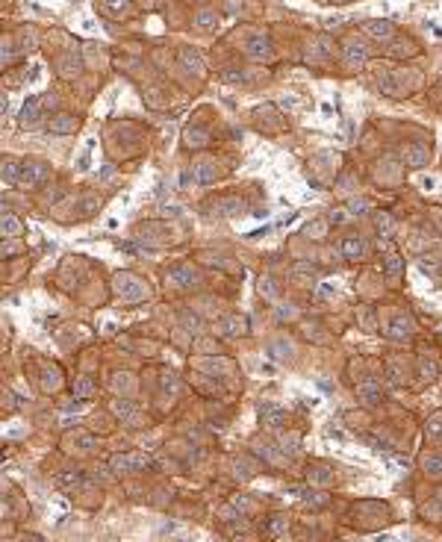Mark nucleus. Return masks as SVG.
Listing matches in <instances>:
<instances>
[{
	"label": "nucleus",
	"instance_id": "f3484780",
	"mask_svg": "<svg viewBox=\"0 0 442 542\" xmlns=\"http://www.w3.org/2000/svg\"><path fill=\"white\" fill-rule=\"evenodd\" d=\"M245 54L256 63H263V59H272V42H268V35L263 33H254L248 42H245Z\"/></svg>",
	"mask_w": 442,
	"mask_h": 542
},
{
	"label": "nucleus",
	"instance_id": "58836bf2",
	"mask_svg": "<svg viewBox=\"0 0 442 542\" xmlns=\"http://www.w3.org/2000/svg\"><path fill=\"white\" fill-rule=\"evenodd\" d=\"M24 236V224L18 221V215L6 213L3 215V239H21Z\"/></svg>",
	"mask_w": 442,
	"mask_h": 542
},
{
	"label": "nucleus",
	"instance_id": "8fccbe9b",
	"mask_svg": "<svg viewBox=\"0 0 442 542\" xmlns=\"http://www.w3.org/2000/svg\"><path fill=\"white\" fill-rule=\"evenodd\" d=\"M345 209H348V215H366L372 209V204H368V198H351Z\"/></svg>",
	"mask_w": 442,
	"mask_h": 542
},
{
	"label": "nucleus",
	"instance_id": "412c9836",
	"mask_svg": "<svg viewBox=\"0 0 442 542\" xmlns=\"http://www.w3.org/2000/svg\"><path fill=\"white\" fill-rule=\"evenodd\" d=\"M354 392H357V401L363 406H375V404L384 401V389H380L377 380H363V384H357Z\"/></svg>",
	"mask_w": 442,
	"mask_h": 542
},
{
	"label": "nucleus",
	"instance_id": "39448f33",
	"mask_svg": "<svg viewBox=\"0 0 442 542\" xmlns=\"http://www.w3.org/2000/svg\"><path fill=\"white\" fill-rule=\"evenodd\" d=\"M384 334H386V339H392V342H410L413 336H416V322H413V315H407V313H395L386 322V327H384Z\"/></svg>",
	"mask_w": 442,
	"mask_h": 542
},
{
	"label": "nucleus",
	"instance_id": "864d4df0",
	"mask_svg": "<svg viewBox=\"0 0 442 542\" xmlns=\"http://www.w3.org/2000/svg\"><path fill=\"white\" fill-rule=\"evenodd\" d=\"M260 295H265L268 301H275V298H277V286H275V280H272V277H263V280H260Z\"/></svg>",
	"mask_w": 442,
	"mask_h": 542
},
{
	"label": "nucleus",
	"instance_id": "b1692460",
	"mask_svg": "<svg viewBox=\"0 0 442 542\" xmlns=\"http://www.w3.org/2000/svg\"><path fill=\"white\" fill-rule=\"evenodd\" d=\"M422 475L431 480H442V451H427L422 457Z\"/></svg>",
	"mask_w": 442,
	"mask_h": 542
},
{
	"label": "nucleus",
	"instance_id": "09e8293b",
	"mask_svg": "<svg viewBox=\"0 0 442 542\" xmlns=\"http://www.w3.org/2000/svg\"><path fill=\"white\" fill-rule=\"evenodd\" d=\"M104 9L109 12V15H127L130 12V0H104Z\"/></svg>",
	"mask_w": 442,
	"mask_h": 542
},
{
	"label": "nucleus",
	"instance_id": "a18cd8bd",
	"mask_svg": "<svg viewBox=\"0 0 442 542\" xmlns=\"http://www.w3.org/2000/svg\"><path fill=\"white\" fill-rule=\"evenodd\" d=\"M301 498H304V504H310L313 510H322V507H327V495L325 492H313V489H301Z\"/></svg>",
	"mask_w": 442,
	"mask_h": 542
},
{
	"label": "nucleus",
	"instance_id": "9b49d317",
	"mask_svg": "<svg viewBox=\"0 0 442 542\" xmlns=\"http://www.w3.org/2000/svg\"><path fill=\"white\" fill-rule=\"evenodd\" d=\"M339 254L345 256L348 263H357V260H366L368 256V245H366V239L360 236V233H348L339 245Z\"/></svg>",
	"mask_w": 442,
	"mask_h": 542
},
{
	"label": "nucleus",
	"instance_id": "c85d7f7f",
	"mask_svg": "<svg viewBox=\"0 0 442 542\" xmlns=\"http://www.w3.org/2000/svg\"><path fill=\"white\" fill-rule=\"evenodd\" d=\"M215 177H218V163L215 159H201L198 165H195V180L198 183H215Z\"/></svg>",
	"mask_w": 442,
	"mask_h": 542
},
{
	"label": "nucleus",
	"instance_id": "aec40b11",
	"mask_svg": "<svg viewBox=\"0 0 442 542\" xmlns=\"http://www.w3.org/2000/svg\"><path fill=\"white\" fill-rule=\"evenodd\" d=\"M77 127H80V118L68 115V113L51 115V121H47V130H51L54 136H71V133H77Z\"/></svg>",
	"mask_w": 442,
	"mask_h": 542
},
{
	"label": "nucleus",
	"instance_id": "f257e3e1",
	"mask_svg": "<svg viewBox=\"0 0 442 542\" xmlns=\"http://www.w3.org/2000/svg\"><path fill=\"white\" fill-rule=\"evenodd\" d=\"M113 292H115V298H121L124 304H139L151 295L145 277H139L136 271H118L113 277Z\"/></svg>",
	"mask_w": 442,
	"mask_h": 542
},
{
	"label": "nucleus",
	"instance_id": "79ce46f5",
	"mask_svg": "<svg viewBox=\"0 0 442 542\" xmlns=\"http://www.w3.org/2000/svg\"><path fill=\"white\" fill-rule=\"evenodd\" d=\"M268 354L277 356V360H286V356L295 354V345L289 339H275V342H268Z\"/></svg>",
	"mask_w": 442,
	"mask_h": 542
},
{
	"label": "nucleus",
	"instance_id": "7c9ffc66",
	"mask_svg": "<svg viewBox=\"0 0 442 542\" xmlns=\"http://www.w3.org/2000/svg\"><path fill=\"white\" fill-rule=\"evenodd\" d=\"M59 386H63V372H59L56 366H44V372H42V392H56Z\"/></svg>",
	"mask_w": 442,
	"mask_h": 542
},
{
	"label": "nucleus",
	"instance_id": "bf43d9fd",
	"mask_svg": "<svg viewBox=\"0 0 442 542\" xmlns=\"http://www.w3.org/2000/svg\"><path fill=\"white\" fill-rule=\"evenodd\" d=\"M97 448V439L95 436H83L80 439V451H95Z\"/></svg>",
	"mask_w": 442,
	"mask_h": 542
},
{
	"label": "nucleus",
	"instance_id": "e433bc0d",
	"mask_svg": "<svg viewBox=\"0 0 442 542\" xmlns=\"http://www.w3.org/2000/svg\"><path fill=\"white\" fill-rule=\"evenodd\" d=\"M95 395V380L89 375H80V377H74V398L77 401H85V398H92Z\"/></svg>",
	"mask_w": 442,
	"mask_h": 542
},
{
	"label": "nucleus",
	"instance_id": "6e6d98bb",
	"mask_svg": "<svg viewBox=\"0 0 442 542\" xmlns=\"http://www.w3.org/2000/svg\"><path fill=\"white\" fill-rule=\"evenodd\" d=\"M422 516H436V522L442 519V501H431L427 507L422 510Z\"/></svg>",
	"mask_w": 442,
	"mask_h": 542
},
{
	"label": "nucleus",
	"instance_id": "052dcab7",
	"mask_svg": "<svg viewBox=\"0 0 442 542\" xmlns=\"http://www.w3.org/2000/svg\"><path fill=\"white\" fill-rule=\"evenodd\" d=\"M345 213V209H334V213H330V224H342V221H345L348 215H342Z\"/></svg>",
	"mask_w": 442,
	"mask_h": 542
},
{
	"label": "nucleus",
	"instance_id": "f704fd0d",
	"mask_svg": "<svg viewBox=\"0 0 442 542\" xmlns=\"http://www.w3.org/2000/svg\"><path fill=\"white\" fill-rule=\"evenodd\" d=\"M80 59L77 56H74V54H65L63 59H59V63H56V71H59V77H65V80H71V77H77V74H80Z\"/></svg>",
	"mask_w": 442,
	"mask_h": 542
},
{
	"label": "nucleus",
	"instance_id": "20e7f679",
	"mask_svg": "<svg viewBox=\"0 0 442 542\" xmlns=\"http://www.w3.org/2000/svg\"><path fill=\"white\" fill-rule=\"evenodd\" d=\"M171 236H174V230L168 224H156V221H147V224H139L136 227V239L145 242L147 248H159V245H168Z\"/></svg>",
	"mask_w": 442,
	"mask_h": 542
},
{
	"label": "nucleus",
	"instance_id": "473e14b6",
	"mask_svg": "<svg viewBox=\"0 0 442 542\" xmlns=\"http://www.w3.org/2000/svg\"><path fill=\"white\" fill-rule=\"evenodd\" d=\"M384 372H386V384L389 386H404V380H407V372H404V366L398 363V360H386V366H384Z\"/></svg>",
	"mask_w": 442,
	"mask_h": 542
},
{
	"label": "nucleus",
	"instance_id": "338daca9",
	"mask_svg": "<svg viewBox=\"0 0 442 542\" xmlns=\"http://www.w3.org/2000/svg\"><path fill=\"white\" fill-rule=\"evenodd\" d=\"M195 3H201V0H195Z\"/></svg>",
	"mask_w": 442,
	"mask_h": 542
},
{
	"label": "nucleus",
	"instance_id": "a878e982",
	"mask_svg": "<svg viewBox=\"0 0 442 542\" xmlns=\"http://www.w3.org/2000/svg\"><path fill=\"white\" fill-rule=\"evenodd\" d=\"M306 480L318 484V486H330L334 484V472H330L325 463H313V466H306Z\"/></svg>",
	"mask_w": 442,
	"mask_h": 542
},
{
	"label": "nucleus",
	"instance_id": "ea45409f",
	"mask_svg": "<svg viewBox=\"0 0 442 542\" xmlns=\"http://www.w3.org/2000/svg\"><path fill=\"white\" fill-rule=\"evenodd\" d=\"M192 24H195L198 30H213V27H218V15H215L213 9H201V12H195Z\"/></svg>",
	"mask_w": 442,
	"mask_h": 542
},
{
	"label": "nucleus",
	"instance_id": "393cba45",
	"mask_svg": "<svg viewBox=\"0 0 442 542\" xmlns=\"http://www.w3.org/2000/svg\"><path fill=\"white\" fill-rule=\"evenodd\" d=\"M183 142H186L189 151H204V147L210 145V133H206L204 127H189L186 133H183Z\"/></svg>",
	"mask_w": 442,
	"mask_h": 542
},
{
	"label": "nucleus",
	"instance_id": "37998d69",
	"mask_svg": "<svg viewBox=\"0 0 442 542\" xmlns=\"http://www.w3.org/2000/svg\"><path fill=\"white\" fill-rule=\"evenodd\" d=\"M254 448H256V454H260V457H263V460H268V463H272V466H284V463L289 460V457H286V454H284V451H280V454H277V451H275L272 445H265V442H263V445H254Z\"/></svg>",
	"mask_w": 442,
	"mask_h": 542
},
{
	"label": "nucleus",
	"instance_id": "6ab92c4d",
	"mask_svg": "<svg viewBox=\"0 0 442 542\" xmlns=\"http://www.w3.org/2000/svg\"><path fill=\"white\" fill-rule=\"evenodd\" d=\"M44 109H47V97H30L21 109V127H33L39 118H44Z\"/></svg>",
	"mask_w": 442,
	"mask_h": 542
},
{
	"label": "nucleus",
	"instance_id": "f03ea898",
	"mask_svg": "<svg viewBox=\"0 0 442 542\" xmlns=\"http://www.w3.org/2000/svg\"><path fill=\"white\" fill-rule=\"evenodd\" d=\"M377 85L389 97H407L419 85V77L410 71H377Z\"/></svg>",
	"mask_w": 442,
	"mask_h": 542
},
{
	"label": "nucleus",
	"instance_id": "13d9d810",
	"mask_svg": "<svg viewBox=\"0 0 442 542\" xmlns=\"http://www.w3.org/2000/svg\"><path fill=\"white\" fill-rule=\"evenodd\" d=\"M233 507H236L239 513H248V510L254 507V504H251L248 498H233Z\"/></svg>",
	"mask_w": 442,
	"mask_h": 542
},
{
	"label": "nucleus",
	"instance_id": "bb28decb",
	"mask_svg": "<svg viewBox=\"0 0 442 542\" xmlns=\"http://www.w3.org/2000/svg\"><path fill=\"white\" fill-rule=\"evenodd\" d=\"M113 413H115V418H121V422H136V418H139V406L133 404L130 398H115L113 401Z\"/></svg>",
	"mask_w": 442,
	"mask_h": 542
},
{
	"label": "nucleus",
	"instance_id": "9d476101",
	"mask_svg": "<svg viewBox=\"0 0 442 542\" xmlns=\"http://www.w3.org/2000/svg\"><path fill=\"white\" fill-rule=\"evenodd\" d=\"M47 177H51V165L42 163V159H30V163H24V168H21L24 186H42Z\"/></svg>",
	"mask_w": 442,
	"mask_h": 542
},
{
	"label": "nucleus",
	"instance_id": "ddd939ff",
	"mask_svg": "<svg viewBox=\"0 0 442 542\" xmlns=\"http://www.w3.org/2000/svg\"><path fill=\"white\" fill-rule=\"evenodd\" d=\"M256 413H260V422L268 430H280V427H284V422H286V410L280 404H275V401H263Z\"/></svg>",
	"mask_w": 442,
	"mask_h": 542
},
{
	"label": "nucleus",
	"instance_id": "f8f14e48",
	"mask_svg": "<svg viewBox=\"0 0 442 542\" xmlns=\"http://www.w3.org/2000/svg\"><path fill=\"white\" fill-rule=\"evenodd\" d=\"M416 372H419V377L425 380V384H434V380L442 377V363H439V356L436 354H419V360H416Z\"/></svg>",
	"mask_w": 442,
	"mask_h": 542
},
{
	"label": "nucleus",
	"instance_id": "4468645a",
	"mask_svg": "<svg viewBox=\"0 0 442 542\" xmlns=\"http://www.w3.org/2000/svg\"><path fill=\"white\" fill-rule=\"evenodd\" d=\"M380 268H384V277H386L389 286H398V280L404 277V256L398 251H386Z\"/></svg>",
	"mask_w": 442,
	"mask_h": 542
},
{
	"label": "nucleus",
	"instance_id": "dca6fc26",
	"mask_svg": "<svg viewBox=\"0 0 442 542\" xmlns=\"http://www.w3.org/2000/svg\"><path fill=\"white\" fill-rule=\"evenodd\" d=\"M419 42H413V39H407V35H395V39H392L389 44H386V54L389 56H395V59H413V56H419Z\"/></svg>",
	"mask_w": 442,
	"mask_h": 542
},
{
	"label": "nucleus",
	"instance_id": "7ed1b4c3",
	"mask_svg": "<svg viewBox=\"0 0 442 542\" xmlns=\"http://www.w3.org/2000/svg\"><path fill=\"white\" fill-rule=\"evenodd\" d=\"M201 283V274L195 271L192 265H171L165 271V286L171 289H180V292H189Z\"/></svg>",
	"mask_w": 442,
	"mask_h": 542
},
{
	"label": "nucleus",
	"instance_id": "72a5a7b5",
	"mask_svg": "<svg viewBox=\"0 0 442 542\" xmlns=\"http://www.w3.org/2000/svg\"><path fill=\"white\" fill-rule=\"evenodd\" d=\"M109 386H113L115 395H130V392L136 389V380H133L130 372H118L113 380H109Z\"/></svg>",
	"mask_w": 442,
	"mask_h": 542
},
{
	"label": "nucleus",
	"instance_id": "1a4fd4ad",
	"mask_svg": "<svg viewBox=\"0 0 442 542\" xmlns=\"http://www.w3.org/2000/svg\"><path fill=\"white\" fill-rule=\"evenodd\" d=\"M363 35H368L372 42L389 44L398 35V30H395V24H392V21H363Z\"/></svg>",
	"mask_w": 442,
	"mask_h": 542
},
{
	"label": "nucleus",
	"instance_id": "a19ab883",
	"mask_svg": "<svg viewBox=\"0 0 442 542\" xmlns=\"http://www.w3.org/2000/svg\"><path fill=\"white\" fill-rule=\"evenodd\" d=\"M327 230H330V218H316V221H310V224H306V236L310 239H316V242H322L325 236H327Z\"/></svg>",
	"mask_w": 442,
	"mask_h": 542
},
{
	"label": "nucleus",
	"instance_id": "6e6552de",
	"mask_svg": "<svg viewBox=\"0 0 442 542\" xmlns=\"http://www.w3.org/2000/svg\"><path fill=\"white\" fill-rule=\"evenodd\" d=\"M147 460L145 454H115L113 460H109V472H115V475H130V472H142L147 469Z\"/></svg>",
	"mask_w": 442,
	"mask_h": 542
},
{
	"label": "nucleus",
	"instance_id": "c9c22d12",
	"mask_svg": "<svg viewBox=\"0 0 442 542\" xmlns=\"http://www.w3.org/2000/svg\"><path fill=\"white\" fill-rule=\"evenodd\" d=\"M97 209H101V195H95V192H85L83 198L77 201V213L83 215V218H89V215H95Z\"/></svg>",
	"mask_w": 442,
	"mask_h": 542
},
{
	"label": "nucleus",
	"instance_id": "c03bdc74",
	"mask_svg": "<svg viewBox=\"0 0 442 542\" xmlns=\"http://www.w3.org/2000/svg\"><path fill=\"white\" fill-rule=\"evenodd\" d=\"M298 445H301V434H295V430H289L286 436H280V451H284L286 457L298 454Z\"/></svg>",
	"mask_w": 442,
	"mask_h": 542
},
{
	"label": "nucleus",
	"instance_id": "e2e57ef3",
	"mask_svg": "<svg viewBox=\"0 0 442 542\" xmlns=\"http://www.w3.org/2000/svg\"><path fill=\"white\" fill-rule=\"evenodd\" d=\"M277 315H280V318H292V315H295V310H292V304H286V306H280V310H277Z\"/></svg>",
	"mask_w": 442,
	"mask_h": 542
},
{
	"label": "nucleus",
	"instance_id": "423d86ee",
	"mask_svg": "<svg viewBox=\"0 0 442 542\" xmlns=\"http://www.w3.org/2000/svg\"><path fill=\"white\" fill-rule=\"evenodd\" d=\"M342 59H345L348 68H363L372 59V51H368V44L363 39H348L342 44Z\"/></svg>",
	"mask_w": 442,
	"mask_h": 542
},
{
	"label": "nucleus",
	"instance_id": "603ef678",
	"mask_svg": "<svg viewBox=\"0 0 442 542\" xmlns=\"http://www.w3.org/2000/svg\"><path fill=\"white\" fill-rule=\"evenodd\" d=\"M334 186H336V192H342V195H351L354 186H357V177H354V174H345V177L334 180Z\"/></svg>",
	"mask_w": 442,
	"mask_h": 542
},
{
	"label": "nucleus",
	"instance_id": "2eb2a0df",
	"mask_svg": "<svg viewBox=\"0 0 442 542\" xmlns=\"http://www.w3.org/2000/svg\"><path fill=\"white\" fill-rule=\"evenodd\" d=\"M206 209H213V215H239L245 213V201L236 198V195H221L218 201H210Z\"/></svg>",
	"mask_w": 442,
	"mask_h": 542
},
{
	"label": "nucleus",
	"instance_id": "49530a36",
	"mask_svg": "<svg viewBox=\"0 0 442 542\" xmlns=\"http://www.w3.org/2000/svg\"><path fill=\"white\" fill-rule=\"evenodd\" d=\"M256 472H260V463H256V460H251V457H239L236 460V475H242L245 480L254 477Z\"/></svg>",
	"mask_w": 442,
	"mask_h": 542
},
{
	"label": "nucleus",
	"instance_id": "cd10ccee",
	"mask_svg": "<svg viewBox=\"0 0 442 542\" xmlns=\"http://www.w3.org/2000/svg\"><path fill=\"white\" fill-rule=\"evenodd\" d=\"M292 283H298V286H313V283H316V265L295 263L292 265Z\"/></svg>",
	"mask_w": 442,
	"mask_h": 542
},
{
	"label": "nucleus",
	"instance_id": "0e129e2a",
	"mask_svg": "<svg viewBox=\"0 0 442 542\" xmlns=\"http://www.w3.org/2000/svg\"><path fill=\"white\" fill-rule=\"evenodd\" d=\"M227 12H236V9H242V0H239V3H236V0H227V6H224Z\"/></svg>",
	"mask_w": 442,
	"mask_h": 542
},
{
	"label": "nucleus",
	"instance_id": "0eeeda50",
	"mask_svg": "<svg viewBox=\"0 0 442 542\" xmlns=\"http://www.w3.org/2000/svg\"><path fill=\"white\" fill-rule=\"evenodd\" d=\"M401 163L407 168H425L431 163V147L425 142H407L401 147Z\"/></svg>",
	"mask_w": 442,
	"mask_h": 542
},
{
	"label": "nucleus",
	"instance_id": "4c0bfd02",
	"mask_svg": "<svg viewBox=\"0 0 442 542\" xmlns=\"http://www.w3.org/2000/svg\"><path fill=\"white\" fill-rule=\"evenodd\" d=\"M425 439H427V442H439V439H442V410L434 413V416L425 422Z\"/></svg>",
	"mask_w": 442,
	"mask_h": 542
},
{
	"label": "nucleus",
	"instance_id": "5701e85b",
	"mask_svg": "<svg viewBox=\"0 0 442 542\" xmlns=\"http://www.w3.org/2000/svg\"><path fill=\"white\" fill-rule=\"evenodd\" d=\"M177 59H180V65H183V68H186V71H195V74H198V77H201V74L206 71L204 56H201L198 51H192V47H180Z\"/></svg>",
	"mask_w": 442,
	"mask_h": 542
},
{
	"label": "nucleus",
	"instance_id": "4d7b16f0",
	"mask_svg": "<svg viewBox=\"0 0 442 542\" xmlns=\"http://www.w3.org/2000/svg\"><path fill=\"white\" fill-rule=\"evenodd\" d=\"M163 389H165V392H168V389L177 392V389H180V380H177L174 375H163Z\"/></svg>",
	"mask_w": 442,
	"mask_h": 542
},
{
	"label": "nucleus",
	"instance_id": "a211bd4d",
	"mask_svg": "<svg viewBox=\"0 0 442 542\" xmlns=\"http://www.w3.org/2000/svg\"><path fill=\"white\" fill-rule=\"evenodd\" d=\"M401 171H404V163L398 165V159L395 156H384L377 163V168H375V177L380 180V183H398L401 180Z\"/></svg>",
	"mask_w": 442,
	"mask_h": 542
},
{
	"label": "nucleus",
	"instance_id": "2f4dec72",
	"mask_svg": "<svg viewBox=\"0 0 442 542\" xmlns=\"http://www.w3.org/2000/svg\"><path fill=\"white\" fill-rule=\"evenodd\" d=\"M21 168H24V163H18L15 156H3V180H6V186H18V183H21Z\"/></svg>",
	"mask_w": 442,
	"mask_h": 542
},
{
	"label": "nucleus",
	"instance_id": "4be33fe9",
	"mask_svg": "<svg viewBox=\"0 0 442 542\" xmlns=\"http://www.w3.org/2000/svg\"><path fill=\"white\" fill-rule=\"evenodd\" d=\"M215 330H218L221 339H236V336H242L245 330H248V322H245L242 315H224Z\"/></svg>",
	"mask_w": 442,
	"mask_h": 542
},
{
	"label": "nucleus",
	"instance_id": "69168bd1",
	"mask_svg": "<svg viewBox=\"0 0 442 542\" xmlns=\"http://www.w3.org/2000/svg\"><path fill=\"white\" fill-rule=\"evenodd\" d=\"M330 3H348V0H330Z\"/></svg>",
	"mask_w": 442,
	"mask_h": 542
},
{
	"label": "nucleus",
	"instance_id": "3c124183",
	"mask_svg": "<svg viewBox=\"0 0 442 542\" xmlns=\"http://www.w3.org/2000/svg\"><path fill=\"white\" fill-rule=\"evenodd\" d=\"M59 484H63L65 489H77V486H83V472H65V475H59Z\"/></svg>",
	"mask_w": 442,
	"mask_h": 542
},
{
	"label": "nucleus",
	"instance_id": "de8ad7c7",
	"mask_svg": "<svg viewBox=\"0 0 442 542\" xmlns=\"http://www.w3.org/2000/svg\"><path fill=\"white\" fill-rule=\"evenodd\" d=\"M286 531H289L286 516H272V522H268L265 534H268V536H286Z\"/></svg>",
	"mask_w": 442,
	"mask_h": 542
},
{
	"label": "nucleus",
	"instance_id": "680f3d73",
	"mask_svg": "<svg viewBox=\"0 0 442 542\" xmlns=\"http://www.w3.org/2000/svg\"><path fill=\"white\" fill-rule=\"evenodd\" d=\"M9 245H6V248H3V256H15L21 248H18V245H15V239H6Z\"/></svg>",
	"mask_w": 442,
	"mask_h": 542
},
{
	"label": "nucleus",
	"instance_id": "c756f323",
	"mask_svg": "<svg viewBox=\"0 0 442 542\" xmlns=\"http://www.w3.org/2000/svg\"><path fill=\"white\" fill-rule=\"evenodd\" d=\"M375 227H377V233H380V239L389 242L392 236H395V230H398V221L392 218L389 213H377V215H375Z\"/></svg>",
	"mask_w": 442,
	"mask_h": 542
},
{
	"label": "nucleus",
	"instance_id": "5fc2aeb1",
	"mask_svg": "<svg viewBox=\"0 0 442 542\" xmlns=\"http://www.w3.org/2000/svg\"><path fill=\"white\" fill-rule=\"evenodd\" d=\"M183 327H186L189 334H201V318L192 313H183Z\"/></svg>",
	"mask_w": 442,
	"mask_h": 542
}]
</instances>
